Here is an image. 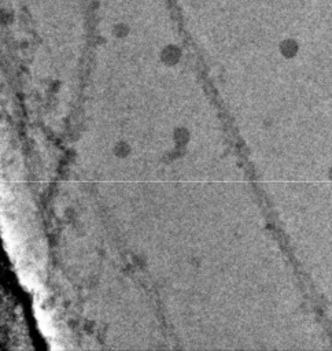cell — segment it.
<instances>
[{
    "label": "cell",
    "mask_w": 332,
    "mask_h": 351,
    "mask_svg": "<svg viewBox=\"0 0 332 351\" xmlns=\"http://www.w3.org/2000/svg\"><path fill=\"white\" fill-rule=\"evenodd\" d=\"M113 151H114V154H116L117 157L125 158V157H128V155H129L130 147H129V144H128V143H125V141H118L117 144L114 145Z\"/></svg>",
    "instance_id": "cell-1"
},
{
    "label": "cell",
    "mask_w": 332,
    "mask_h": 351,
    "mask_svg": "<svg viewBox=\"0 0 332 351\" xmlns=\"http://www.w3.org/2000/svg\"><path fill=\"white\" fill-rule=\"evenodd\" d=\"M189 139V133L185 128H177L175 131V140L179 144H185Z\"/></svg>",
    "instance_id": "cell-2"
}]
</instances>
